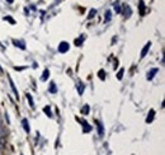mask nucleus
<instances>
[{"label":"nucleus","mask_w":165,"mask_h":155,"mask_svg":"<svg viewBox=\"0 0 165 155\" xmlns=\"http://www.w3.org/2000/svg\"><path fill=\"white\" fill-rule=\"evenodd\" d=\"M69 48H70L69 43L65 42V41H62V42L58 45V47H57V50H58V52H60V54H65V52H67V51H69Z\"/></svg>","instance_id":"1"},{"label":"nucleus","mask_w":165,"mask_h":155,"mask_svg":"<svg viewBox=\"0 0 165 155\" xmlns=\"http://www.w3.org/2000/svg\"><path fill=\"white\" fill-rule=\"evenodd\" d=\"M138 11H140V15H145L146 14V5L144 3V0H140V3H138Z\"/></svg>","instance_id":"2"},{"label":"nucleus","mask_w":165,"mask_h":155,"mask_svg":"<svg viewBox=\"0 0 165 155\" xmlns=\"http://www.w3.org/2000/svg\"><path fill=\"white\" fill-rule=\"evenodd\" d=\"M158 72H159V69H158V68L151 69L149 72H147V76H146L147 80H152V79H154V76H155L156 74H158Z\"/></svg>","instance_id":"3"},{"label":"nucleus","mask_w":165,"mask_h":155,"mask_svg":"<svg viewBox=\"0 0 165 155\" xmlns=\"http://www.w3.org/2000/svg\"><path fill=\"white\" fill-rule=\"evenodd\" d=\"M97 130H98L99 137H103V136H104V127H103V125H102L101 121H97Z\"/></svg>","instance_id":"4"},{"label":"nucleus","mask_w":165,"mask_h":155,"mask_svg":"<svg viewBox=\"0 0 165 155\" xmlns=\"http://www.w3.org/2000/svg\"><path fill=\"white\" fill-rule=\"evenodd\" d=\"M8 80H9V84H10V88L13 89V92H14V94H15V97H17V99H19V95H18V89L15 88V85H14V81L11 80V78L8 75Z\"/></svg>","instance_id":"5"},{"label":"nucleus","mask_w":165,"mask_h":155,"mask_svg":"<svg viewBox=\"0 0 165 155\" xmlns=\"http://www.w3.org/2000/svg\"><path fill=\"white\" fill-rule=\"evenodd\" d=\"M150 48H151V42L149 41V42H147L146 45H145V47L142 48V51H141V57H145L146 55H147V52H149Z\"/></svg>","instance_id":"6"},{"label":"nucleus","mask_w":165,"mask_h":155,"mask_svg":"<svg viewBox=\"0 0 165 155\" xmlns=\"http://www.w3.org/2000/svg\"><path fill=\"white\" fill-rule=\"evenodd\" d=\"M123 13H125V18L127 19L132 15V9L128 7V5H125V8H123Z\"/></svg>","instance_id":"7"},{"label":"nucleus","mask_w":165,"mask_h":155,"mask_svg":"<svg viewBox=\"0 0 165 155\" xmlns=\"http://www.w3.org/2000/svg\"><path fill=\"white\" fill-rule=\"evenodd\" d=\"M22 125H23V128H24L25 132L29 134L31 128H29V123H28V119H27V118H23V119H22Z\"/></svg>","instance_id":"8"},{"label":"nucleus","mask_w":165,"mask_h":155,"mask_svg":"<svg viewBox=\"0 0 165 155\" xmlns=\"http://www.w3.org/2000/svg\"><path fill=\"white\" fill-rule=\"evenodd\" d=\"M154 117H155V111H154V109H150L149 116L146 117V122H147V123H150V122H152V119H154Z\"/></svg>","instance_id":"9"},{"label":"nucleus","mask_w":165,"mask_h":155,"mask_svg":"<svg viewBox=\"0 0 165 155\" xmlns=\"http://www.w3.org/2000/svg\"><path fill=\"white\" fill-rule=\"evenodd\" d=\"M13 43L15 46H18V47H20L22 50H24L25 48V45H24V42L23 41H18V40H13Z\"/></svg>","instance_id":"10"},{"label":"nucleus","mask_w":165,"mask_h":155,"mask_svg":"<svg viewBox=\"0 0 165 155\" xmlns=\"http://www.w3.org/2000/svg\"><path fill=\"white\" fill-rule=\"evenodd\" d=\"M25 98L28 99V103H29V107L31 108H34V103H33V98H32V95L29 94V93H27L25 94Z\"/></svg>","instance_id":"11"},{"label":"nucleus","mask_w":165,"mask_h":155,"mask_svg":"<svg viewBox=\"0 0 165 155\" xmlns=\"http://www.w3.org/2000/svg\"><path fill=\"white\" fill-rule=\"evenodd\" d=\"M113 7H114V10L117 13H122V9H121V3L119 1H114L113 3Z\"/></svg>","instance_id":"12"},{"label":"nucleus","mask_w":165,"mask_h":155,"mask_svg":"<svg viewBox=\"0 0 165 155\" xmlns=\"http://www.w3.org/2000/svg\"><path fill=\"white\" fill-rule=\"evenodd\" d=\"M78 121H80L81 123H82V126H84V130H82L84 132H87V131H92V127H90L89 125H88L85 121H81V119H78Z\"/></svg>","instance_id":"13"},{"label":"nucleus","mask_w":165,"mask_h":155,"mask_svg":"<svg viewBox=\"0 0 165 155\" xmlns=\"http://www.w3.org/2000/svg\"><path fill=\"white\" fill-rule=\"evenodd\" d=\"M48 92H50V93H56V92H57V88H56V84L54 83V81H52V83H50Z\"/></svg>","instance_id":"14"},{"label":"nucleus","mask_w":165,"mask_h":155,"mask_svg":"<svg viewBox=\"0 0 165 155\" xmlns=\"http://www.w3.org/2000/svg\"><path fill=\"white\" fill-rule=\"evenodd\" d=\"M48 76H50V71L46 69L45 71H43V75H42V76H41V80H42V81H46L47 79H48Z\"/></svg>","instance_id":"15"},{"label":"nucleus","mask_w":165,"mask_h":155,"mask_svg":"<svg viewBox=\"0 0 165 155\" xmlns=\"http://www.w3.org/2000/svg\"><path fill=\"white\" fill-rule=\"evenodd\" d=\"M105 22H109V20H111V18H112V11L111 10H107V11H105Z\"/></svg>","instance_id":"16"},{"label":"nucleus","mask_w":165,"mask_h":155,"mask_svg":"<svg viewBox=\"0 0 165 155\" xmlns=\"http://www.w3.org/2000/svg\"><path fill=\"white\" fill-rule=\"evenodd\" d=\"M43 112H45V113H46V115L48 116V117H52V113H51V108H50L48 106L43 108Z\"/></svg>","instance_id":"17"},{"label":"nucleus","mask_w":165,"mask_h":155,"mask_svg":"<svg viewBox=\"0 0 165 155\" xmlns=\"http://www.w3.org/2000/svg\"><path fill=\"white\" fill-rule=\"evenodd\" d=\"M98 76L101 80H104L105 79V72H104V70H99L98 71Z\"/></svg>","instance_id":"18"},{"label":"nucleus","mask_w":165,"mask_h":155,"mask_svg":"<svg viewBox=\"0 0 165 155\" xmlns=\"http://www.w3.org/2000/svg\"><path fill=\"white\" fill-rule=\"evenodd\" d=\"M95 14H97V10H95V9H90V11H89V15H88V19H92V18H94V17H95Z\"/></svg>","instance_id":"19"},{"label":"nucleus","mask_w":165,"mask_h":155,"mask_svg":"<svg viewBox=\"0 0 165 155\" xmlns=\"http://www.w3.org/2000/svg\"><path fill=\"white\" fill-rule=\"evenodd\" d=\"M123 72H125V69H121L119 71H118V74H117V79H118V80H122V78H123Z\"/></svg>","instance_id":"20"},{"label":"nucleus","mask_w":165,"mask_h":155,"mask_svg":"<svg viewBox=\"0 0 165 155\" xmlns=\"http://www.w3.org/2000/svg\"><path fill=\"white\" fill-rule=\"evenodd\" d=\"M89 109H90V108H89V106H88V104H87V106H84V107H82L81 113H82V115H87V113H89Z\"/></svg>","instance_id":"21"},{"label":"nucleus","mask_w":165,"mask_h":155,"mask_svg":"<svg viewBox=\"0 0 165 155\" xmlns=\"http://www.w3.org/2000/svg\"><path fill=\"white\" fill-rule=\"evenodd\" d=\"M4 20H8V22H10V24H15V20H14L11 17H4Z\"/></svg>","instance_id":"22"},{"label":"nucleus","mask_w":165,"mask_h":155,"mask_svg":"<svg viewBox=\"0 0 165 155\" xmlns=\"http://www.w3.org/2000/svg\"><path fill=\"white\" fill-rule=\"evenodd\" d=\"M82 40H84V37H80V38L75 40V46H81V42H82Z\"/></svg>","instance_id":"23"},{"label":"nucleus","mask_w":165,"mask_h":155,"mask_svg":"<svg viewBox=\"0 0 165 155\" xmlns=\"http://www.w3.org/2000/svg\"><path fill=\"white\" fill-rule=\"evenodd\" d=\"M13 1H14V0H7V3H9V4H11Z\"/></svg>","instance_id":"24"},{"label":"nucleus","mask_w":165,"mask_h":155,"mask_svg":"<svg viewBox=\"0 0 165 155\" xmlns=\"http://www.w3.org/2000/svg\"><path fill=\"white\" fill-rule=\"evenodd\" d=\"M3 71V68H1V66H0V72H1Z\"/></svg>","instance_id":"25"},{"label":"nucleus","mask_w":165,"mask_h":155,"mask_svg":"<svg viewBox=\"0 0 165 155\" xmlns=\"http://www.w3.org/2000/svg\"><path fill=\"white\" fill-rule=\"evenodd\" d=\"M0 130H1V122H0Z\"/></svg>","instance_id":"26"}]
</instances>
